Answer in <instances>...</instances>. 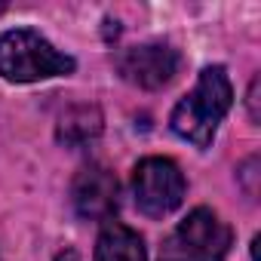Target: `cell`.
<instances>
[{
    "label": "cell",
    "instance_id": "cell-1",
    "mask_svg": "<svg viewBox=\"0 0 261 261\" xmlns=\"http://www.w3.org/2000/svg\"><path fill=\"white\" fill-rule=\"evenodd\" d=\"M230 101H233V89H230L224 68H218V65L206 68L200 74L197 86L175 105V111L169 117L172 133L197 148H209L218 123L230 111Z\"/></svg>",
    "mask_w": 261,
    "mask_h": 261
},
{
    "label": "cell",
    "instance_id": "cell-2",
    "mask_svg": "<svg viewBox=\"0 0 261 261\" xmlns=\"http://www.w3.org/2000/svg\"><path fill=\"white\" fill-rule=\"evenodd\" d=\"M74 71V59L59 53L37 31L19 28L0 37V77L13 83H34L65 77Z\"/></svg>",
    "mask_w": 261,
    "mask_h": 261
},
{
    "label": "cell",
    "instance_id": "cell-3",
    "mask_svg": "<svg viewBox=\"0 0 261 261\" xmlns=\"http://www.w3.org/2000/svg\"><path fill=\"white\" fill-rule=\"evenodd\" d=\"M133 194H136V206L145 215L163 218V215H169V212H175L181 206V200H185V175L172 160L148 157L133 172Z\"/></svg>",
    "mask_w": 261,
    "mask_h": 261
},
{
    "label": "cell",
    "instance_id": "cell-4",
    "mask_svg": "<svg viewBox=\"0 0 261 261\" xmlns=\"http://www.w3.org/2000/svg\"><path fill=\"white\" fill-rule=\"evenodd\" d=\"M230 249V227L212 209H194L169 240V258L178 261H224Z\"/></svg>",
    "mask_w": 261,
    "mask_h": 261
},
{
    "label": "cell",
    "instance_id": "cell-5",
    "mask_svg": "<svg viewBox=\"0 0 261 261\" xmlns=\"http://www.w3.org/2000/svg\"><path fill=\"white\" fill-rule=\"evenodd\" d=\"M178 53L172 46L163 43H145V46H133L123 49L117 56V71L123 80L136 83L142 89H160L166 86L175 74H178Z\"/></svg>",
    "mask_w": 261,
    "mask_h": 261
},
{
    "label": "cell",
    "instance_id": "cell-6",
    "mask_svg": "<svg viewBox=\"0 0 261 261\" xmlns=\"http://www.w3.org/2000/svg\"><path fill=\"white\" fill-rule=\"evenodd\" d=\"M71 200L77 215L89 218V221H111V215L120 206V188L117 178L105 169V166H86L77 172L74 188H71Z\"/></svg>",
    "mask_w": 261,
    "mask_h": 261
},
{
    "label": "cell",
    "instance_id": "cell-7",
    "mask_svg": "<svg viewBox=\"0 0 261 261\" xmlns=\"http://www.w3.org/2000/svg\"><path fill=\"white\" fill-rule=\"evenodd\" d=\"M95 261H148L145 240L120 221H108L95 243Z\"/></svg>",
    "mask_w": 261,
    "mask_h": 261
},
{
    "label": "cell",
    "instance_id": "cell-8",
    "mask_svg": "<svg viewBox=\"0 0 261 261\" xmlns=\"http://www.w3.org/2000/svg\"><path fill=\"white\" fill-rule=\"evenodd\" d=\"M101 136V111L95 105H74L59 117L56 139L65 148H83Z\"/></svg>",
    "mask_w": 261,
    "mask_h": 261
},
{
    "label": "cell",
    "instance_id": "cell-9",
    "mask_svg": "<svg viewBox=\"0 0 261 261\" xmlns=\"http://www.w3.org/2000/svg\"><path fill=\"white\" fill-rule=\"evenodd\" d=\"M249 108H252V120H258V80L249 89Z\"/></svg>",
    "mask_w": 261,
    "mask_h": 261
},
{
    "label": "cell",
    "instance_id": "cell-10",
    "mask_svg": "<svg viewBox=\"0 0 261 261\" xmlns=\"http://www.w3.org/2000/svg\"><path fill=\"white\" fill-rule=\"evenodd\" d=\"M56 261H80V258H77V252H74V249H68V252H62Z\"/></svg>",
    "mask_w": 261,
    "mask_h": 261
},
{
    "label": "cell",
    "instance_id": "cell-11",
    "mask_svg": "<svg viewBox=\"0 0 261 261\" xmlns=\"http://www.w3.org/2000/svg\"><path fill=\"white\" fill-rule=\"evenodd\" d=\"M4 10H7V4H0V13H4Z\"/></svg>",
    "mask_w": 261,
    "mask_h": 261
},
{
    "label": "cell",
    "instance_id": "cell-12",
    "mask_svg": "<svg viewBox=\"0 0 261 261\" xmlns=\"http://www.w3.org/2000/svg\"><path fill=\"white\" fill-rule=\"evenodd\" d=\"M163 261H175V258H163Z\"/></svg>",
    "mask_w": 261,
    "mask_h": 261
}]
</instances>
